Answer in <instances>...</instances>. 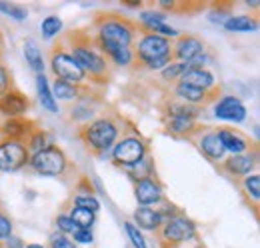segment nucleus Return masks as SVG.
I'll return each instance as SVG.
<instances>
[{
	"label": "nucleus",
	"mask_w": 260,
	"mask_h": 248,
	"mask_svg": "<svg viewBox=\"0 0 260 248\" xmlns=\"http://www.w3.org/2000/svg\"><path fill=\"white\" fill-rule=\"evenodd\" d=\"M62 42L86 78H90L94 84H108L112 66L96 48L90 34H84L82 30H72Z\"/></svg>",
	"instance_id": "obj_1"
},
{
	"label": "nucleus",
	"mask_w": 260,
	"mask_h": 248,
	"mask_svg": "<svg viewBox=\"0 0 260 248\" xmlns=\"http://www.w3.org/2000/svg\"><path fill=\"white\" fill-rule=\"evenodd\" d=\"M120 136H122V126L116 116H100L78 128V138L82 140V144L100 158L110 154L112 146Z\"/></svg>",
	"instance_id": "obj_2"
},
{
	"label": "nucleus",
	"mask_w": 260,
	"mask_h": 248,
	"mask_svg": "<svg viewBox=\"0 0 260 248\" xmlns=\"http://www.w3.org/2000/svg\"><path fill=\"white\" fill-rule=\"evenodd\" d=\"M94 42L132 48L138 38V24L116 12H102L94 18Z\"/></svg>",
	"instance_id": "obj_3"
},
{
	"label": "nucleus",
	"mask_w": 260,
	"mask_h": 248,
	"mask_svg": "<svg viewBox=\"0 0 260 248\" xmlns=\"http://www.w3.org/2000/svg\"><path fill=\"white\" fill-rule=\"evenodd\" d=\"M198 236L194 220L182 212H176L174 216H168L156 230V240L160 248H178L184 242H190Z\"/></svg>",
	"instance_id": "obj_4"
},
{
	"label": "nucleus",
	"mask_w": 260,
	"mask_h": 248,
	"mask_svg": "<svg viewBox=\"0 0 260 248\" xmlns=\"http://www.w3.org/2000/svg\"><path fill=\"white\" fill-rule=\"evenodd\" d=\"M28 166L32 168L36 174H40V176L62 178L70 170V158L66 156V152L60 146L50 144L44 150H38V152L30 154Z\"/></svg>",
	"instance_id": "obj_5"
},
{
	"label": "nucleus",
	"mask_w": 260,
	"mask_h": 248,
	"mask_svg": "<svg viewBox=\"0 0 260 248\" xmlns=\"http://www.w3.org/2000/svg\"><path fill=\"white\" fill-rule=\"evenodd\" d=\"M148 154H150L148 142L140 134L132 132V134H122L116 140V144L110 150V160L118 168H128V166H134L136 162H140L142 158H146Z\"/></svg>",
	"instance_id": "obj_6"
},
{
	"label": "nucleus",
	"mask_w": 260,
	"mask_h": 248,
	"mask_svg": "<svg viewBox=\"0 0 260 248\" xmlns=\"http://www.w3.org/2000/svg\"><path fill=\"white\" fill-rule=\"evenodd\" d=\"M132 50H134V62L138 66H144L146 62L170 56L172 54V40L158 36V34H152V32H140Z\"/></svg>",
	"instance_id": "obj_7"
},
{
	"label": "nucleus",
	"mask_w": 260,
	"mask_h": 248,
	"mask_svg": "<svg viewBox=\"0 0 260 248\" xmlns=\"http://www.w3.org/2000/svg\"><path fill=\"white\" fill-rule=\"evenodd\" d=\"M50 68H52V72H54V76L58 80H64V82L76 84V86L86 84L84 72L80 70V66L76 64L72 54L68 52L64 42H58V44L52 46V50H50Z\"/></svg>",
	"instance_id": "obj_8"
},
{
	"label": "nucleus",
	"mask_w": 260,
	"mask_h": 248,
	"mask_svg": "<svg viewBox=\"0 0 260 248\" xmlns=\"http://www.w3.org/2000/svg\"><path fill=\"white\" fill-rule=\"evenodd\" d=\"M30 152L24 142L20 140H0V170L2 172H18L28 166Z\"/></svg>",
	"instance_id": "obj_9"
},
{
	"label": "nucleus",
	"mask_w": 260,
	"mask_h": 248,
	"mask_svg": "<svg viewBox=\"0 0 260 248\" xmlns=\"http://www.w3.org/2000/svg\"><path fill=\"white\" fill-rule=\"evenodd\" d=\"M196 146L202 152L204 158H208L210 162H222L226 158V150L218 138V130L216 128H200L194 134ZM192 136V138H194Z\"/></svg>",
	"instance_id": "obj_10"
},
{
	"label": "nucleus",
	"mask_w": 260,
	"mask_h": 248,
	"mask_svg": "<svg viewBox=\"0 0 260 248\" xmlns=\"http://www.w3.org/2000/svg\"><path fill=\"white\" fill-rule=\"evenodd\" d=\"M206 52V46L200 38L192 34H180L176 42H172V60L174 62H190L196 60Z\"/></svg>",
	"instance_id": "obj_11"
},
{
	"label": "nucleus",
	"mask_w": 260,
	"mask_h": 248,
	"mask_svg": "<svg viewBox=\"0 0 260 248\" xmlns=\"http://www.w3.org/2000/svg\"><path fill=\"white\" fill-rule=\"evenodd\" d=\"M214 116L220 118V120H226V122L240 124L248 118V110H246V106L242 104L240 98L224 94L214 104Z\"/></svg>",
	"instance_id": "obj_12"
},
{
	"label": "nucleus",
	"mask_w": 260,
	"mask_h": 248,
	"mask_svg": "<svg viewBox=\"0 0 260 248\" xmlns=\"http://www.w3.org/2000/svg\"><path fill=\"white\" fill-rule=\"evenodd\" d=\"M134 198L138 202V206H158L164 202V190L162 184L156 176L144 178L134 182Z\"/></svg>",
	"instance_id": "obj_13"
},
{
	"label": "nucleus",
	"mask_w": 260,
	"mask_h": 248,
	"mask_svg": "<svg viewBox=\"0 0 260 248\" xmlns=\"http://www.w3.org/2000/svg\"><path fill=\"white\" fill-rule=\"evenodd\" d=\"M30 108V100L28 96L18 90V88H10L4 94H0V116L4 118H20L28 112Z\"/></svg>",
	"instance_id": "obj_14"
},
{
	"label": "nucleus",
	"mask_w": 260,
	"mask_h": 248,
	"mask_svg": "<svg viewBox=\"0 0 260 248\" xmlns=\"http://www.w3.org/2000/svg\"><path fill=\"white\" fill-rule=\"evenodd\" d=\"M222 170L230 174V176H248L252 174V170L258 166V150L256 146L244 154H234V156H228L220 162Z\"/></svg>",
	"instance_id": "obj_15"
},
{
	"label": "nucleus",
	"mask_w": 260,
	"mask_h": 248,
	"mask_svg": "<svg viewBox=\"0 0 260 248\" xmlns=\"http://www.w3.org/2000/svg\"><path fill=\"white\" fill-rule=\"evenodd\" d=\"M216 130H218V138H220L226 154H244V152L254 148V144L244 134H240L238 130H232V128H216Z\"/></svg>",
	"instance_id": "obj_16"
},
{
	"label": "nucleus",
	"mask_w": 260,
	"mask_h": 248,
	"mask_svg": "<svg viewBox=\"0 0 260 248\" xmlns=\"http://www.w3.org/2000/svg\"><path fill=\"white\" fill-rule=\"evenodd\" d=\"M178 82L200 88L204 92H220V86L216 84V78L208 68H190Z\"/></svg>",
	"instance_id": "obj_17"
},
{
	"label": "nucleus",
	"mask_w": 260,
	"mask_h": 248,
	"mask_svg": "<svg viewBox=\"0 0 260 248\" xmlns=\"http://www.w3.org/2000/svg\"><path fill=\"white\" fill-rule=\"evenodd\" d=\"M34 128H36V124L32 120H28V118H24V116H20V118H6L4 122L0 124V134H2V138L24 142L30 136V132H32Z\"/></svg>",
	"instance_id": "obj_18"
},
{
	"label": "nucleus",
	"mask_w": 260,
	"mask_h": 248,
	"mask_svg": "<svg viewBox=\"0 0 260 248\" xmlns=\"http://www.w3.org/2000/svg\"><path fill=\"white\" fill-rule=\"evenodd\" d=\"M172 94L178 102H184V104H192V106H202L206 102H210L212 98H216L218 92H204L200 88L194 86H188V84H182V82H176L172 86Z\"/></svg>",
	"instance_id": "obj_19"
},
{
	"label": "nucleus",
	"mask_w": 260,
	"mask_h": 248,
	"mask_svg": "<svg viewBox=\"0 0 260 248\" xmlns=\"http://www.w3.org/2000/svg\"><path fill=\"white\" fill-rule=\"evenodd\" d=\"M94 44L108 62H114L116 66H132L134 64V50L128 46H116V44H104V42H94Z\"/></svg>",
	"instance_id": "obj_20"
},
{
	"label": "nucleus",
	"mask_w": 260,
	"mask_h": 248,
	"mask_svg": "<svg viewBox=\"0 0 260 248\" xmlns=\"http://www.w3.org/2000/svg\"><path fill=\"white\" fill-rule=\"evenodd\" d=\"M50 90H52V96L54 100H64V102H70V100H80L84 96H88L90 88L88 84H82V86H76V84H70V82H64V80H58L54 78V82L50 84Z\"/></svg>",
	"instance_id": "obj_21"
},
{
	"label": "nucleus",
	"mask_w": 260,
	"mask_h": 248,
	"mask_svg": "<svg viewBox=\"0 0 260 248\" xmlns=\"http://www.w3.org/2000/svg\"><path fill=\"white\" fill-rule=\"evenodd\" d=\"M164 222L162 212L154 206H138L136 212H134V224L142 230H150V232H156L160 228V224Z\"/></svg>",
	"instance_id": "obj_22"
},
{
	"label": "nucleus",
	"mask_w": 260,
	"mask_h": 248,
	"mask_svg": "<svg viewBox=\"0 0 260 248\" xmlns=\"http://www.w3.org/2000/svg\"><path fill=\"white\" fill-rule=\"evenodd\" d=\"M198 130H200V126H198V122H196L194 118H184V116L166 118V132H170L174 136L192 138Z\"/></svg>",
	"instance_id": "obj_23"
},
{
	"label": "nucleus",
	"mask_w": 260,
	"mask_h": 248,
	"mask_svg": "<svg viewBox=\"0 0 260 248\" xmlns=\"http://www.w3.org/2000/svg\"><path fill=\"white\" fill-rule=\"evenodd\" d=\"M124 172L128 174V178L132 180V182H138V180L156 176V164H154V158L148 154L146 158H142L140 162H136L134 166L124 168Z\"/></svg>",
	"instance_id": "obj_24"
},
{
	"label": "nucleus",
	"mask_w": 260,
	"mask_h": 248,
	"mask_svg": "<svg viewBox=\"0 0 260 248\" xmlns=\"http://www.w3.org/2000/svg\"><path fill=\"white\" fill-rule=\"evenodd\" d=\"M36 92H38V100H40L42 108H46L52 114L58 112V102L54 100L52 90H50V84H48V80H46L44 74H36Z\"/></svg>",
	"instance_id": "obj_25"
},
{
	"label": "nucleus",
	"mask_w": 260,
	"mask_h": 248,
	"mask_svg": "<svg viewBox=\"0 0 260 248\" xmlns=\"http://www.w3.org/2000/svg\"><path fill=\"white\" fill-rule=\"evenodd\" d=\"M202 114L200 106H192V104H184L178 100H172L164 106V116L166 118H174V116H184V118H198Z\"/></svg>",
	"instance_id": "obj_26"
},
{
	"label": "nucleus",
	"mask_w": 260,
	"mask_h": 248,
	"mask_svg": "<svg viewBox=\"0 0 260 248\" xmlns=\"http://www.w3.org/2000/svg\"><path fill=\"white\" fill-rule=\"evenodd\" d=\"M222 26L230 32H252L258 28V20L250 14H238V16H228Z\"/></svg>",
	"instance_id": "obj_27"
},
{
	"label": "nucleus",
	"mask_w": 260,
	"mask_h": 248,
	"mask_svg": "<svg viewBox=\"0 0 260 248\" xmlns=\"http://www.w3.org/2000/svg\"><path fill=\"white\" fill-rule=\"evenodd\" d=\"M24 58L28 62V66L32 68L36 74H44V56L40 46L36 44V40L28 38L24 40Z\"/></svg>",
	"instance_id": "obj_28"
},
{
	"label": "nucleus",
	"mask_w": 260,
	"mask_h": 248,
	"mask_svg": "<svg viewBox=\"0 0 260 248\" xmlns=\"http://www.w3.org/2000/svg\"><path fill=\"white\" fill-rule=\"evenodd\" d=\"M24 144H26L28 152H30V154H34V152L44 150L46 146H50V144H52V136H50V134H48L44 128L36 126L32 132H30V136L24 140Z\"/></svg>",
	"instance_id": "obj_29"
},
{
	"label": "nucleus",
	"mask_w": 260,
	"mask_h": 248,
	"mask_svg": "<svg viewBox=\"0 0 260 248\" xmlns=\"http://www.w3.org/2000/svg\"><path fill=\"white\" fill-rule=\"evenodd\" d=\"M68 216L72 218L76 228H82V230H92V226L96 222V214L94 212H90L86 208H80V206H74V204L70 206Z\"/></svg>",
	"instance_id": "obj_30"
},
{
	"label": "nucleus",
	"mask_w": 260,
	"mask_h": 248,
	"mask_svg": "<svg viewBox=\"0 0 260 248\" xmlns=\"http://www.w3.org/2000/svg\"><path fill=\"white\" fill-rule=\"evenodd\" d=\"M190 70V64L188 62H170L166 68L160 70V76H162V80L166 82H178L186 72Z\"/></svg>",
	"instance_id": "obj_31"
},
{
	"label": "nucleus",
	"mask_w": 260,
	"mask_h": 248,
	"mask_svg": "<svg viewBox=\"0 0 260 248\" xmlns=\"http://www.w3.org/2000/svg\"><path fill=\"white\" fill-rule=\"evenodd\" d=\"M62 28H64L62 18H58L56 14H50V16H46V18L40 22V32H42V38H46V40H50V38L58 36V34L62 32Z\"/></svg>",
	"instance_id": "obj_32"
},
{
	"label": "nucleus",
	"mask_w": 260,
	"mask_h": 248,
	"mask_svg": "<svg viewBox=\"0 0 260 248\" xmlns=\"http://www.w3.org/2000/svg\"><path fill=\"white\" fill-rule=\"evenodd\" d=\"M242 188H244V192L252 198V206H254V210H256V208H258V198H260V176L256 172L244 176V178H242Z\"/></svg>",
	"instance_id": "obj_33"
},
{
	"label": "nucleus",
	"mask_w": 260,
	"mask_h": 248,
	"mask_svg": "<svg viewBox=\"0 0 260 248\" xmlns=\"http://www.w3.org/2000/svg\"><path fill=\"white\" fill-rule=\"evenodd\" d=\"M94 108L90 106V96H84L80 98V102L72 108V120H84V124L90 120Z\"/></svg>",
	"instance_id": "obj_34"
},
{
	"label": "nucleus",
	"mask_w": 260,
	"mask_h": 248,
	"mask_svg": "<svg viewBox=\"0 0 260 248\" xmlns=\"http://www.w3.org/2000/svg\"><path fill=\"white\" fill-rule=\"evenodd\" d=\"M0 12L10 16V18H14V20H18V22L28 18V10L24 6H18V4H12V2H4V0H0Z\"/></svg>",
	"instance_id": "obj_35"
},
{
	"label": "nucleus",
	"mask_w": 260,
	"mask_h": 248,
	"mask_svg": "<svg viewBox=\"0 0 260 248\" xmlns=\"http://www.w3.org/2000/svg\"><path fill=\"white\" fill-rule=\"evenodd\" d=\"M72 204L74 206H80V208H86V210H90L94 214L100 210V200H98L94 194H76L72 198Z\"/></svg>",
	"instance_id": "obj_36"
},
{
	"label": "nucleus",
	"mask_w": 260,
	"mask_h": 248,
	"mask_svg": "<svg viewBox=\"0 0 260 248\" xmlns=\"http://www.w3.org/2000/svg\"><path fill=\"white\" fill-rule=\"evenodd\" d=\"M124 228H126V234H128L132 246L134 248H148L146 240H144V236H142V232H140V228H138L132 220H126V222H124Z\"/></svg>",
	"instance_id": "obj_37"
},
{
	"label": "nucleus",
	"mask_w": 260,
	"mask_h": 248,
	"mask_svg": "<svg viewBox=\"0 0 260 248\" xmlns=\"http://www.w3.org/2000/svg\"><path fill=\"white\" fill-rule=\"evenodd\" d=\"M54 224H56V232H60L64 236H72V232L76 230V226H74L72 218L68 216V212H60L54 220Z\"/></svg>",
	"instance_id": "obj_38"
},
{
	"label": "nucleus",
	"mask_w": 260,
	"mask_h": 248,
	"mask_svg": "<svg viewBox=\"0 0 260 248\" xmlns=\"http://www.w3.org/2000/svg\"><path fill=\"white\" fill-rule=\"evenodd\" d=\"M46 248H76V244L72 242L70 236H64L60 232H54L50 238H48V246Z\"/></svg>",
	"instance_id": "obj_39"
},
{
	"label": "nucleus",
	"mask_w": 260,
	"mask_h": 248,
	"mask_svg": "<svg viewBox=\"0 0 260 248\" xmlns=\"http://www.w3.org/2000/svg\"><path fill=\"white\" fill-rule=\"evenodd\" d=\"M12 232H14L12 220H10V216L0 208V242H2V240H6V238H10V236H12Z\"/></svg>",
	"instance_id": "obj_40"
},
{
	"label": "nucleus",
	"mask_w": 260,
	"mask_h": 248,
	"mask_svg": "<svg viewBox=\"0 0 260 248\" xmlns=\"http://www.w3.org/2000/svg\"><path fill=\"white\" fill-rule=\"evenodd\" d=\"M70 238H72L74 244H92V242H94L92 230H82V228H76Z\"/></svg>",
	"instance_id": "obj_41"
},
{
	"label": "nucleus",
	"mask_w": 260,
	"mask_h": 248,
	"mask_svg": "<svg viewBox=\"0 0 260 248\" xmlns=\"http://www.w3.org/2000/svg\"><path fill=\"white\" fill-rule=\"evenodd\" d=\"M14 88V82H12V74L8 72V68L0 62V94H4L6 90Z\"/></svg>",
	"instance_id": "obj_42"
},
{
	"label": "nucleus",
	"mask_w": 260,
	"mask_h": 248,
	"mask_svg": "<svg viewBox=\"0 0 260 248\" xmlns=\"http://www.w3.org/2000/svg\"><path fill=\"white\" fill-rule=\"evenodd\" d=\"M0 248H24V242L18 238V236H10V238H6V240H2L0 242Z\"/></svg>",
	"instance_id": "obj_43"
},
{
	"label": "nucleus",
	"mask_w": 260,
	"mask_h": 248,
	"mask_svg": "<svg viewBox=\"0 0 260 248\" xmlns=\"http://www.w3.org/2000/svg\"><path fill=\"white\" fill-rule=\"evenodd\" d=\"M124 4H126V6H140V2H136V0H126Z\"/></svg>",
	"instance_id": "obj_44"
},
{
	"label": "nucleus",
	"mask_w": 260,
	"mask_h": 248,
	"mask_svg": "<svg viewBox=\"0 0 260 248\" xmlns=\"http://www.w3.org/2000/svg\"><path fill=\"white\" fill-rule=\"evenodd\" d=\"M24 248H46V246H42V244H24Z\"/></svg>",
	"instance_id": "obj_45"
},
{
	"label": "nucleus",
	"mask_w": 260,
	"mask_h": 248,
	"mask_svg": "<svg viewBox=\"0 0 260 248\" xmlns=\"http://www.w3.org/2000/svg\"><path fill=\"white\" fill-rule=\"evenodd\" d=\"M0 44H2V32H0Z\"/></svg>",
	"instance_id": "obj_46"
},
{
	"label": "nucleus",
	"mask_w": 260,
	"mask_h": 248,
	"mask_svg": "<svg viewBox=\"0 0 260 248\" xmlns=\"http://www.w3.org/2000/svg\"><path fill=\"white\" fill-rule=\"evenodd\" d=\"M192 248H204V246H192Z\"/></svg>",
	"instance_id": "obj_47"
}]
</instances>
